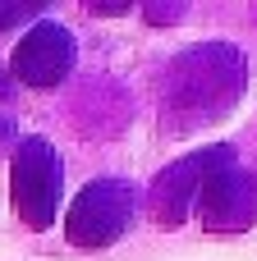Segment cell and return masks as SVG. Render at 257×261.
<instances>
[{
	"instance_id": "obj_2",
	"label": "cell",
	"mask_w": 257,
	"mask_h": 261,
	"mask_svg": "<svg viewBox=\"0 0 257 261\" xmlns=\"http://www.w3.org/2000/svg\"><path fill=\"white\" fill-rule=\"evenodd\" d=\"M9 179H14V206H18V216H23V225L46 229V225L55 220L60 184H64L55 147L41 142V138H28V142L14 151V170H9Z\"/></svg>"
},
{
	"instance_id": "obj_1",
	"label": "cell",
	"mask_w": 257,
	"mask_h": 261,
	"mask_svg": "<svg viewBox=\"0 0 257 261\" xmlns=\"http://www.w3.org/2000/svg\"><path fill=\"white\" fill-rule=\"evenodd\" d=\"M133 206H138V202H133V188H129V184H120V179H97V184H87V188L74 197L64 234H69V243H78V248H106V243H115V239L129 229Z\"/></svg>"
},
{
	"instance_id": "obj_3",
	"label": "cell",
	"mask_w": 257,
	"mask_h": 261,
	"mask_svg": "<svg viewBox=\"0 0 257 261\" xmlns=\"http://www.w3.org/2000/svg\"><path fill=\"white\" fill-rule=\"evenodd\" d=\"M69 60H74L69 32L55 28V23H37V28L18 41V50H14V73H18L23 83H32V87H51V83L64 78Z\"/></svg>"
}]
</instances>
